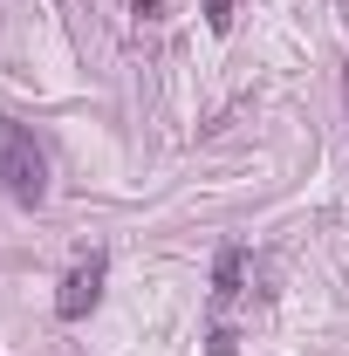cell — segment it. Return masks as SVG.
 Listing matches in <instances>:
<instances>
[{"instance_id":"cell-1","label":"cell","mask_w":349,"mask_h":356,"mask_svg":"<svg viewBox=\"0 0 349 356\" xmlns=\"http://www.w3.org/2000/svg\"><path fill=\"white\" fill-rule=\"evenodd\" d=\"M0 185L21 206H42V192H48V165H42L35 137L21 131V124H0Z\"/></svg>"},{"instance_id":"cell-2","label":"cell","mask_w":349,"mask_h":356,"mask_svg":"<svg viewBox=\"0 0 349 356\" xmlns=\"http://www.w3.org/2000/svg\"><path fill=\"white\" fill-rule=\"evenodd\" d=\"M103 274H110V261H103V254L76 261L69 274H62V295H55V315H62V322H83V315L96 309V295H103Z\"/></svg>"},{"instance_id":"cell-3","label":"cell","mask_w":349,"mask_h":356,"mask_svg":"<svg viewBox=\"0 0 349 356\" xmlns=\"http://www.w3.org/2000/svg\"><path fill=\"white\" fill-rule=\"evenodd\" d=\"M240 267H247V254H219V274H213V315L233 309V295H240Z\"/></svg>"},{"instance_id":"cell-4","label":"cell","mask_w":349,"mask_h":356,"mask_svg":"<svg viewBox=\"0 0 349 356\" xmlns=\"http://www.w3.org/2000/svg\"><path fill=\"white\" fill-rule=\"evenodd\" d=\"M206 21H213L219 35H226V28H233V0H206Z\"/></svg>"},{"instance_id":"cell-5","label":"cell","mask_w":349,"mask_h":356,"mask_svg":"<svg viewBox=\"0 0 349 356\" xmlns=\"http://www.w3.org/2000/svg\"><path fill=\"white\" fill-rule=\"evenodd\" d=\"M343 89H349V83H343Z\"/></svg>"}]
</instances>
